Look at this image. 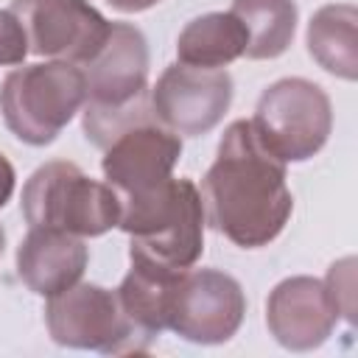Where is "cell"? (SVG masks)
Segmentation results:
<instances>
[{
	"instance_id": "obj_16",
	"label": "cell",
	"mask_w": 358,
	"mask_h": 358,
	"mask_svg": "<svg viewBox=\"0 0 358 358\" xmlns=\"http://www.w3.org/2000/svg\"><path fill=\"white\" fill-rule=\"evenodd\" d=\"M229 11L246 31V59H277L288 50L299 17L294 0H232Z\"/></svg>"
},
{
	"instance_id": "obj_9",
	"label": "cell",
	"mask_w": 358,
	"mask_h": 358,
	"mask_svg": "<svg viewBox=\"0 0 358 358\" xmlns=\"http://www.w3.org/2000/svg\"><path fill=\"white\" fill-rule=\"evenodd\" d=\"M36 56L87 64L109 34V20L90 0H11Z\"/></svg>"
},
{
	"instance_id": "obj_14",
	"label": "cell",
	"mask_w": 358,
	"mask_h": 358,
	"mask_svg": "<svg viewBox=\"0 0 358 358\" xmlns=\"http://www.w3.org/2000/svg\"><path fill=\"white\" fill-rule=\"evenodd\" d=\"M355 25H358V8L352 3L322 6L308 22V53L322 70L344 81L358 78Z\"/></svg>"
},
{
	"instance_id": "obj_18",
	"label": "cell",
	"mask_w": 358,
	"mask_h": 358,
	"mask_svg": "<svg viewBox=\"0 0 358 358\" xmlns=\"http://www.w3.org/2000/svg\"><path fill=\"white\" fill-rule=\"evenodd\" d=\"M28 48V34L11 8H0V64H22Z\"/></svg>"
},
{
	"instance_id": "obj_10",
	"label": "cell",
	"mask_w": 358,
	"mask_h": 358,
	"mask_svg": "<svg viewBox=\"0 0 358 358\" xmlns=\"http://www.w3.org/2000/svg\"><path fill=\"white\" fill-rule=\"evenodd\" d=\"M179 157H182L179 134L165 129L157 117H148L120 131L103 148L101 171L106 185L123 201V199L145 196L159 185H165L173 176Z\"/></svg>"
},
{
	"instance_id": "obj_3",
	"label": "cell",
	"mask_w": 358,
	"mask_h": 358,
	"mask_svg": "<svg viewBox=\"0 0 358 358\" xmlns=\"http://www.w3.org/2000/svg\"><path fill=\"white\" fill-rule=\"evenodd\" d=\"M22 215L28 227H50L78 238H95L117 227L120 199L106 182L90 179L70 159L39 165L22 187Z\"/></svg>"
},
{
	"instance_id": "obj_2",
	"label": "cell",
	"mask_w": 358,
	"mask_h": 358,
	"mask_svg": "<svg viewBox=\"0 0 358 358\" xmlns=\"http://www.w3.org/2000/svg\"><path fill=\"white\" fill-rule=\"evenodd\" d=\"M117 227L131 238L129 257L162 268H193L204 252V204L190 179H168L157 190L120 201Z\"/></svg>"
},
{
	"instance_id": "obj_11",
	"label": "cell",
	"mask_w": 358,
	"mask_h": 358,
	"mask_svg": "<svg viewBox=\"0 0 358 358\" xmlns=\"http://www.w3.org/2000/svg\"><path fill=\"white\" fill-rule=\"evenodd\" d=\"M338 322L336 308L316 277H288L277 282L266 299V324L277 344L294 352L322 347Z\"/></svg>"
},
{
	"instance_id": "obj_5",
	"label": "cell",
	"mask_w": 358,
	"mask_h": 358,
	"mask_svg": "<svg viewBox=\"0 0 358 358\" xmlns=\"http://www.w3.org/2000/svg\"><path fill=\"white\" fill-rule=\"evenodd\" d=\"M48 333L70 350H95L106 355L148 352L151 341L126 316L117 291L92 282H76L45 305Z\"/></svg>"
},
{
	"instance_id": "obj_15",
	"label": "cell",
	"mask_w": 358,
	"mask_h": 358,
	"mask_svg": "<svg viewBox=\"0 0 358 358\" xmlns=\"http://www.w3.org/2000/svg\"><path fill=\"white\" fill-rule=\"evenodd\" d=\"M246 50V31L232 11H210L190 20L179 39L176 56L190 67H227Z\"/></svg>"
},
{
	"instance_id": "obj_21",
	"label": "cell",
	"mask_w": 358,
	"mask_h": 358,
	"mask_svg": "<svg viewBox=\"0 0 358 358\" xmlns=\"http://www.w3.org/2000/svg\"><path fill=\"white\" fill-rule=\"evenodd\" d=\"M3 246H6V232H3V227H0V257H3Z\"/></svg>"
},
{
	"instance_id": "obj_7",
	"label": "cell",
	"mask_w": 358,
	"mask_h": 358,
	"mask_svg": "<svg viewBox=\"0 0 358 358\" xmlns=\"http://www.w3.org/2000/svg\"><path fill=\"white\" fill-rule=\"evenodd\" d=\"M246 316L241 282L218 268H185L176 280L168 330L193 344L229 341Z\"/></svg>"
},
{
	"instance_id": "obj_19",
	"label": "cell",
	"mask_w": 358,
	"mask_h": 358,
	"mask_svg": "<svg viewBox=\"0 0 358 358\" xmlns=\"http://www.w3.org/2000/svg\"><path fill=\"white\" fill-rule=\"evenodd\" d=\"M14 179H17V173H14V165L6 159V154L0 151V210L6 207V201L11 199V193H14Z\"/></svg>"
},
{
	"instance_id": "obj_12",
	"label": "cell",
	"mask_w": 358,
	"mask_h": 358,
	"mask_svg": "<svg viewBox=\"0 0 358 358\" xmlns=\"http://www.w3.org/2000/svg\"><path fill=\"white\" fill-rule=\"evenodd\" d=\"M87 78V101L98 106H120L148 92V42L131 22H112L103 45L81 67Z\"/></svg>"
},
{
	"instance_id": "obj_13",
	"label": "cell",
	"mask_w": 358,
	"mask_h": 358,
	"mask_svg": "<svg viewBox=\"0 0 358 358\" xmlns=\"http://www.w3.org/2000/svg\"><path fill=\"white\" fill-rule=\"evenodd\" d=\"M90 263L84 238L50 227H31L17 246V274L39 296L76 285Z\"/></svg>"
},
{
	"instance_id": "obj_6",
	"label": "cell",
	"mask_w": 358,
	"mask_h": 358,
	"mask_svg": "<svg viewBox=\"0 0 358 358\" xmlns=\"http://www.w3.org/2000/svg\"><path fill=\"white\" fill-rule=\"evenodd\" d=\"M252 123L285 162H305L322 151L333 129L327 92L308 78H280L263 90Z\"/></svg>"
},
{
	"instance_id": "obj_20",
	"label": "cell",
	"mask_w": 358,
	"mask_h": 358,
	"mask_svg": "<svg viewBox=\"0 0 358 358\" xmlns=\"http://www.w3.org/2000/svg\"><path fill=\"white\" fill-rule=\"evenodd\" d=\"M112 8L117 11H126V14H137V11H145L151 6H157L159 0H106Z\"/></svg>"
},
{
	"instance_id": "obj_17",
	"label": "cell",
	"mask_w": 358,
	"mask_h": 358,
	"mask_svg": "<svg viewBox=\"0 0 358 358\" xmlns=\"http://www.w3.org/2000/svg\"><path fill=\"white\" fill-rule=\"evenodd\" d=\"M322 282L336 313L344 316L347 322H355V257H344L333 263Z\"/></svg>"
},
{
	"instance_id": "obj_8",
	"label": "cell",
	"mask_w": 358,
	"mask_h": 358,
	"mask_svg": "<svg viewBox=\"0 0 358 358\" xmlns=\"http://www.w3.org/2000/svg\"><path fill=\"white\" fill-rule=\"evenodd\" d=\"M154 117L182 137L213 131L232 103V76L224 67L171 64L148 92Z\"/></svg>"
},
{
	"instance_id": "obj_4",
	"label": "cell",
	"mask_w": 358,
	"mask_h": 358,
	"mask_svg": "<svg viewBox=\"0 0 358 358\" xmlns=\"http://www.w3.org/2000/svg\"><path fill=\"white\" fill-rule=\"evenodd\" d=\"M87 101L78 64L45 62L11 70L0 84V112L8 131L28 145H48Z\"/></svg>"
},
{
	"instance_id": "obj_1",
	"label": "cell",
	"mask_w": 358,
	"mask_h": 358,
	"mask_svg": "<svg viewBox=\"0 0 358 358\" xmlns=\"http://www.w3.org/2000/svg\"><path fill=\"white\" fill-rule=\"evenodd\" d=\"M285 165L266 145L252 117L232 120L218 143L215 162L201 179L204 221L235 246H268L294 210Z\"/></svg>"
}]
</instances>
